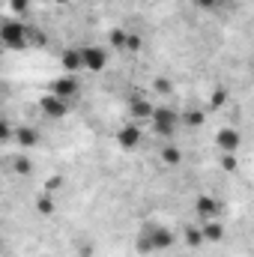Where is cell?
Returning a JSON list of instances; mask_svg holds the SVG:
<instances>
[{"label":"cell","mask_w":254,"mask_h":257,"mask_svg":"<svg viewBox=\"0 0 254 257\" xmlns=\"http://www.w3.org/2000/svg\"><path fill=\"white\" fill-rule=\"evenodd\" d=\"M6 135H9V128H6L3 123H0V138H6Z\"/></svg>","instance_id":"obj_1"}]
</instances>
